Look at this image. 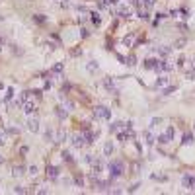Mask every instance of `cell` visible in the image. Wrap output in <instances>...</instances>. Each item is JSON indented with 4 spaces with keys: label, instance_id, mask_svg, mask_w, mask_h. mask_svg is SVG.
Masks as SVG:
<instances>
[{
    "label": "cell",
    "instance_id": "6da1fadb",
    "mask_svg": "<svg viewBox=\"0 0 195 195\" xmlns=\"http://www.w3.org/2000/svg\"><path fill=\"white\" fill-rule=\"evenodd\" d=\"M107 168H109V176L111 178H119L121 174H123V162L121 160H111Z\"/></svg>",
    "mask_w": 195,
    "mask_h": 195
},
{
    "label": "cell",
    "instance_id": "7a4b0ae2",
    "mask_svg": "<svg viewBox=\"0 0 195 195\" xmlns=\"http://www.w3.org/2000/svg\"><path fill=\"white\" fill-rule=\"evenodd\" d=\"M94 115H96L98 119H109L111 111H109V107H105V105H98L96 109H94Z\"/></svg>",
    "mask_w": 195,
    "mask_h": 195
},
{
    "label": "cell",
    "instance_id": "3957f363",
    "mask_svg": "<svg viewBox=\"0 0 195 195\" xmlns=\"http://www.w3.org/2000/svg\"><path fill=\"white\" fill-rule=\"evenodd\" d=\"M183 187H185V189H191V191H195V176H191V174H185V176H183Z\"/></svg>",
    "mask_w": 195,
    "mask_h": 195
},
{
    "label": "cell",
    "instance_id": "277c9868",
    "mask_svg": "<svg viewBox=\"0 0 195 195\" xmlns=\"http://www.w3.org/2000/svg\"><path fill=\"white\" fill-rule=\"evenodd\" d=\"M21 107H24V113H27V115H31L35 109H37V105H35V102H30V100H26V102L21 104Z\"/></svg>",
    "mask_w": 195,
    "mask_h": 195
},
{
    "label": "cell",
    "instance_id": "5b68a950",
    "mask_svg": "<svg viewBox=\"0 0 195 195\" xmlns=\"http://www.w3.org/2000/svg\"><path fill=\"white\" fill-rule=\"evenodd\" d=\"M104 86L107 88V92L117 94V88H115V82H113V78H111V76H105V78H104Z\"/></svg>",
    "mask_w": 195,
    "mask_h": 195
},
{
    "label": "cell",
    "instance_id": "8992f818",
    "mask_svg": "<svg viewBox=\"0 0 195 195\" xmlns=\"http://www.w3.org/2000/svg\"><path fill=\"white\" fill-rule=\"evenodd\" d=\"M64 70V63H57L55 67L51 68V76L53 78H61V72Z\"/></svg>",
    "mask_w": 195,
    "mask_h": 195
},
{
    "label": "cell",
    "instance_id": "52a82bcc",
    "mask_svg": "<svg viewBox=\"0 0 195 195\" xmlns=\"http://www.w3.org/2000/svg\"><path fill=\"white\" fill-rule=\"evenodd\" d=\"M47 178L49 179H57L59 178V168H57V166H47Z\"/></svg>",
    "mask_w": 195,
    "mask_h": 195
},
{
    "label": "cell",
    "instance_id": "ba28073f",
    "mask_svg": "<svg viewBox=\"0 0 195 195\" xmlns=\"http://www.w3.org/2000/svg\"><path fill=\"white\" fill-rule=\"evenodd\" d=\"M72 144H74L76 148H82L84 144H86V139H84V135H76L74 139H72Z\"/></svg>",
    "mask_w": 195,
    "mask_h": 195
},
{
    "label": "cell",
    "instance_id": "9c48e42d",
    "mask_svg": "<svg viewBox=\"0 0 195 195\" xmlns=\"http://www.w3.org/2000/svg\"><path fill=\"white\" fill-rule=\"evenodd\" d=\"M27 129H30L31 133H37V131H39V121L31 117L30 121H27Z\"/></svg>",
    "mask_w": 195,
    "mask_h": 195
},
{
    "label": "cell",
    "instance_id": "30bf717a",
    "mask_svg": "<svg viewBox=\"0 0 195 195\" xmlns=\"http://www.w3.org/2000/svg\"><path fill=\"white\" fill-rule=\"evenodd\" d=\"M68 139V133H67V129H61L59 133H57V137H55V142H64Z\"/></svg>",
    "mask_w": 195,
    "mask_h": 195
},
{
    "label": "cell",
    "instance_id": "8fae6325",
    "mask_svg": "<svg viewBox=\"0 0 195 195\" xmlns=\"http://www.w3.org/2000/svg\"><path fill=\"white\" fill-rule=\"evenodd\" d=\"M170 53H172V47H166V45L158 47V55H160L162 59H168V57H170Z\"/></svg>",
    "mask_w": 195,
    "mask_h": 195
},
{
    "label": "cell",
    "instance_id": "7c38bea8",
    "mask_svg": "<svg viewBox=\"0 0 195 195\" xmlns=\"http://www.w3.org/2000/svg\"><path fill=\"white\" fill-rule=\"evenodd\" d=\"M160 64H162V70H164V72H170V70H174V64H172L168 59H160Z\"/></svg>",
    "mask_w": 195,
    "mask_h": 195
},
{
    "label": "cell",
    "instance_id": "4fadbf2b",
    "mask_svg": "<svg viewBox=\"0 0 195 195\" xmlns=\"http://www.w3.org/2000/svg\"><path fill=\"white\" fill-rule=\"evenodd\" d=\"M123 127H125V123H121V121H115V123H111V133H119V131H123ZM127 129V127H125Z\"/></svg>",
    "mask_w": 195,
    "mask_h": 195
},
{
    "label": "cell",
    "instance_id": "5bb4252c",
    "mask_svg": "<svg viewBox=\"0 0 195 195\" xmlns=\"http://www.w3.org/2000/svg\"><path fill=\"white\" fill-rule=\"evenodd\" d=\"M133 43H135V33H129L123 37V45L125 47H133Z\"/></svg>",
    "mask_w": 195,
    "mask_h": 195
},
{
    "label": "cell",
    "instance_id": "9a60e30c",
    "mask_svg": "<svg viewBox=\"0 0 195 195\" xmlns=\"http://www.w3.org/2000/svg\"><path fill=\"white\" fill-rule=\"evenodd\" d=\"M24 172H26L24 166H14V168H12V176H14V178H20Z\"/></svg>",
    "mask_w": 195,
    "mask_h": 195
},
{
    "label": "cell",
    "instance_id": "2e32d148",
    "mask_svg": "<svg viewBox=\"0 0 195 195\" xmlns=\"http://www.w3.org/2000/svg\"><path fill=\"white\" fill-rule=\"evenodd\" d=\"M117 14L121 18H129V16H131V10H129V6H121V8L117 10Z\"/></svg>",
    "mask_w": 195,
    "mask_h": 195
},
{
    "label": "cell",
    "instance_id": "e0dca14e",
    "mask_svg": "<svg viewBox=\"0 0 195 195\" xmlns=\"http://www.w3.org/2000/svg\"><path fill=\"white\" fill-rule=\"evenodd\" d=\"M182 144H183V146H189V144H193V135H191V133H185Z\"/></svg>",
    "mask_w": 195,
    "mask_h": 195
},
{
    "label": "cell",
    "instance_id": "ac0fdd59",
    "mask_svg": "<svg viewBox=\"0 0 195 195\" xmlns=\"http://www.w3.org/2000/svg\"><path fill=\"white\" fill-rule=\"evenodd\" d=\"M104 154L105 156H111L113 154V142H105L104 144Z\"/></svg>",
    "mask_w": 195,
    "mask_h": 195
},
{
    "label": "cell",
    "instance_id": "d6986e66",
    "mask_svg": "<svg viewBox=\"0 0 195 195\" xmlns=\"http://www.w3.org/2000/svg\"><path fill=\"white\" fill-rule=\"evenodd\" d=\"M166 84H168V76H158V80H156V88H164Z\"/></svg>",
    "mask_w": 195,
    "mask_h": 195
},
{
    "label": "cell",
    "instance_id": "ffe728a7",
    "mask_svg": "<svg viewBox=\"0 0 195 195\" xmlns=\"http://www.w3.org/2000/svg\"><path fill=\"white\" fill-rule=\"evenodd\" d=\"M154 63H156L154 59H144V63H142V67H144V68H146V70H152V68H154Z\"/></svg>",
    "mask_w": 195,
    "mask_h": 195
},
{
    "label": "cell",
    "instance_id": "44dd1931",
    "mask_svg": "<svg viewBox=\"0 0 195 195\" xmlns=\"http://www.w3.org/2000/svg\"><path fill=\"white\" fill-rule=\"evenodd\" d=\"M142 141L146 142V144H152V142H154V141H152V133H150V131H144V133H142Z\"/></svg>",
    "mask_w": 195,
    "mask_h": 195
},
{
    "label": "cell",
    "instance_id": "7402d4cb",
    "mask_svg": "<svg viewBox=\"0 0 195 195\" xmlns=\"http://www.w3.org/2000/svg\"><path fill=\"white\" fill-rule=\"evenodd\" d=\"M98 68H100V67H98L96 61H90V63H88V72H92V74H94V72H98Z\"/></svg>",
    "mask_w": 195,
    "mask_h": 195
},
{
    "label": "cell",
    "instance_id": "603a6c76",
    "mask_svg": "<svg viewBox=\"0 0 195 195\" xmlns=\"http://www.w3.org/2000/svg\"><path fill=\"white\" fill-rule=\"evenodd\" d=\"M154 4H156V0H141V6H142V8H152Z\"/></svg>",
    "mask_w": 195,
    "mask_h": 195
},
{
    "label": "cell",
    "instance_id": "cb8c5ba5",
    "mask_svg": "<svg viewBox=\"0 0 195 195\" xmlns=\"http://www.w3.org/2000/svg\"><path fill=\"white\" fill-rule=\"evenodd\" d=\"M156 141L160 142V144H168V142H170V139L166 137V133H164V135H158V137H156Z\"/></svg>",
    "mask_w": 195,
    "mask_h": 195
},
{
    "label": "cell",
    "instance_id": "d4e9b609",
    "mask_svg": "<svg viewBox=\"0 0 195 195\" xmlns=\"http://www.w3.org/2000/svg\"><path fill=\"white\" fill-rule=\"evenodd\" d=\"M125 64H129V67H135V64H137V59H135V55H129L127 59H125Z\"/></svg>",
    "mask_w": 195,
    "mask_h": 195
},
{
    "label": "cell",
    "instance_id": "484cf974",
    "mask_svg": "<svg viewBox=\"0 0 195 195\" xmlns=\"http://www.w3.org/2000/svg\"><path fill=\"white\" fill-rule=\"evenodd\" d=\"M139 18L148 20V8H141V10H139Z\"/></svg>",
    "mask_w": 195,
    "mask_h": 195
},
{
    "label": "cell",
    "instance_id": "4316f807",
    "mask_svg": "<svg viewBox=\"0 0 195 195\" xmlns=\"http://www.w3.org/2000/svg\"><path fill=\"white\" fill-rule=\"evenodd\" d=\"M90 16H92V21H94V24H96V26H100V21H102L100 14H98V12H94V14H90Z\"/></svg>",
    "mask_w": 195,
    "mask_h": 195
},
{
    "label": "cell",
    "instance_id": "83f0119b",
    "mask_svg": "<svg viewBox=\"0 0 195 195\" xmlns=\"http://www.w3.org/2000/svg\"><path fill=\"white\" fill-rule=\"evenodd\" d=\"M67 111H68V109H64V107H57V115H59L61 119L67 117Z\"/></svg>",
    "mask_w": 195,
    "mask_h": 195
},
{
    "label": "cell",
    "instance_id": "f1b7e54d",
    "mask_svg": "<svg viewBox=\"0 0 195 195\" xmlns=\"http://www.w3.org/2000/svg\"><path fill=\"white\" fill-rule=\"evenodd\" d=\"M61 156H63V160H64V162H72V154L68 152V150H64Z\"/></svg>",
    "mask_w": 195,
    "mask_h": 195
},
{
    "label": "cell",
    "instance_id": "f546056e",
    "mask_svg": "<svg viewBox=\"0 0 195 195\" xmlns=\"http://www.w3.org/2000/svg\"><path fill=\"white\" fill-rule=\"evenodd\" d=\"M166 137H168L170 141H174V127H172V125H170L168 129H166Z\"/></svg>",
    "mask_w": 195,
    "mask_h": 195
},
{
    "label": "cell",
    "instance_id": "4dcf8cb0",
    "mask_svg": "<svg viewBox=\"0 0 195 195\" xmlns=\"http://www.w3.org/2000/svg\"><path fill=\"white\" fill-rule=\"evenodd\" d=\"M33 21H37V24H43V21H45V16H43V14H35V16H33Z\"/></svg>",
    "mask_w": 195,
    "mask_h": 195
},
{
    "label": "cell",
    "instance_id": "1f68e13d",
    "mask_svg": "<svg viewBox=\"0 0 195 195\" xmlns=\"http://www.w3.org/2000/svg\"><path fill=\"white\" fill-rule=\"evenodd\" d=\"M162 123V119H158V117H154L152 121H150V129H154V127H158V125H160Z\"/></svg>",
    "mask_w": 195,
    "mask_h": 195
},
{
    "label": "cell",
    "instance_id": "d6a6232c",
    "mask_svg": "<svg viewBox=\"0 0 195 195\" xmlns=\"http://www.w3.org/2000/svg\"><path fill=\"white\" fill-rule=\"evenodd\" d=\"M150 178H152V179H160V182H166V176L164 174H152Z\"/></svg>",
    "mask_w": 195,
    "mask_h": 195
},
{
    "label": "cell",
    "instance_id": "836d02e7",
    "mask_svg": "<svg viewBox=\"0 0 195 195\" xmlns=\"http://www.w3.org/2000/svg\"><path fill=\"white\" fill-rule=\"evenodd\" d=\"M183 45H185V39H178L174 47H176V49H183Z\"/></svg>",
    "mask_w": 195,
    "mask_h": 195
},
{
    "label": "cell",
    "instance_id": "e575fe53",
    "mask_svg": "<svg viewBox=\"0 0 195 195\" xmlns=\"http://www.w3.org/2000/svg\"><path fill=\"white\" fill-rule=\"evenodd\" d=\"M172 92H176V86H168V88L164 90V96H170Z\"/></svg>",
    "mask_w": 195,
    "mask_h": 195
},
{
    "label": "cell",
    "instance_id": "d590c367",
    "mask_svg": "<svg viewBox=\"0 0 195 195\" xmlns=\"http://www.w3.org/2000/svg\"><path fill=\"white\" fill-rule=\"evenodd\" d=\"M12 96H14V90H12V88H8V92H6V96H4V102H8V100H10Z\"/></svg>",
    "mask_w": 195,
    "mask_h": 195
},
{
    "label": "cell",
    "instance_id": "8d00e7d4",
    "mask_svg": "<svg viewBox=\"0 0 195 195\" xmlns=\"http://www.w3.org/2000/svg\"><path fill=\"white\" fill-rule=\"evenodd\" d=\"M45 139H47V141L53 139V131H51V129H47V131H45Z\"/></svg>",
    "mask_w": 195,
    "mask_h": 195
},
{
    "label": "cell",
    "instance_id": "74e56055",
    "mask_svg": "<svg viewBox=\"0 0 195 195\" xmlns=\"http://www.w3.org/2000/svg\"><path fill=\"white\" fill-rule=\"evenodd\" d=\"M37 172H39V170H37V166H30V174H33V176H35Z\"/></svg>",
    "mask_w": 195,
    "mask_h": 195
},
{
    "label": "cell",
    "instance_id": "f35d334b",
    "mask_svg": "<svg viewBox=\"0 0 195 195\" xmlns=\"http://www.w3.org/2000/svg\"><path fill=\"white\" fill-rule=\"evenodd\" d=\"M14 193H26V189H24V187H20V185H18V187H14Z\"/></svg>",
    "mask_w": 195,
    "mask_h": 195
},
{
    "label": "cell",
    "instance_id": "ab89813d",
    "mask_svg": "<svg viewBox=\"0 0 195 195\" xmlns=\"http://www.w3.org/2000/svg\"><path fill=\"white\" fill-rule=\"evenodd\" d=\"M70 53H72V55H74V57H78V55H80L82 51H80V49H72V51H70Z\"/></svg>",
    "mask_w": 195,
    "mask_h": 195
},
{
    "label": "cell",
    "instance_id": "60d3db41",
    "mask_svg": "<svg viewBox=\"0 0 195 195\" xmlns=\"http://www.w3.org/2000/svg\"><path fill=\"white\" fill-rule=\"evenodd\" d=\"M80 35H82V37H88V31H86L84 27H82V30H80Z\"/></svg>",
    "mask_w": 195,
    "mask_h": 195
},
{
    "label": "cell",
    "instance_id": "b9f144b4",
    "mask_svg": "<svg viewBox=\"0 0 195 195\" xmlns=\"http://www.w3.org/2000/svg\"><path fill=\"white\" fill-rule=\"evenodd\" d=\"M0 146H4V135H0Z\"/></svg>",
    "mask_w": 195,
    "mask_h": 195
},
{
    "label": "cell",
    "instance_id": "7bdbcfd3",
    "mask_svg": "<svg viewBox=\"0 0 195 195\" xmlns=\"http://www.w3.org/2000/svg\"><path fill=\"white\" fill-rule=\"evenodd\" d=\"M107 4H117V0H105Z\"/></svg>",
    "mask_w": 195,
    "mask_h": 195
},
{
    "label": "cell",
    "instance_id": "ee69618b",
    "mask_svg": "<svg viewBox=\"0 0 195 195\" xmlns=\"http://www.w3.org/2000/svg\"><path fill=\"white\" fill-rule=\"evenodd\" d=\"M0 45H4V39L2 37H0Z\"/></svg>",
    "mask_w": 195,
    "mask_h": 195
},
{
    "label": "cell",
    "instance_id": "f6af8a7d",
    "mask_svg": "<svg viewBox=\"0 0 195 195\" xmlns=\"http://www.w3.org/2000/svg\"><path fill=\"white\" fill-rule=\"evenodd\" d=\"M2 88H4V84H2V82H0V90H2Z\"/></svg>",
    "mask_w": 195,
    "mask_h": 195
},
{
    "label": "cell",
    "instance_id": "bcb514c9",
    "mask_svg": "<svg viewBox=\"0 0 195 195\" xmlns=\"http://www.w3.org/2000/svg\"><path fill=\"white\" fill-rule=\"evenodd\" d=\"M0 127H2V119H0Z\"/></svg>",
    "mask_w": 195,
    "mask_h": 195
},
{
    "label": "cell",
    "instance_id": "7dc6e473",
    "mask_svg": "<svg viewBox=\"0 0 195 195\" xmlns=\"http://www.w3.org/2000/svg\"><path fill=\"white\" fill-rule=\"evenodd\" d=\"M2 162H4V160H2V158H0V164H2Z\"/></svg>",
    "mask_w": 195,
    "mask_h": 195
},
{
    "label": "cell",
    "instance_id": "c3c4849f",
    "mask_svg": "<svg viewBox=\"0 0 195 195\" xmlns=\"http://www.w3.org/2000/svg\"><path fill=\"white\" fill-rule=\"evenodd\" d=\"M193 129H195V123H193Z\"/></svg>",
    "mask_w": 195,
    "mask_h": 195
}]
</instances>
